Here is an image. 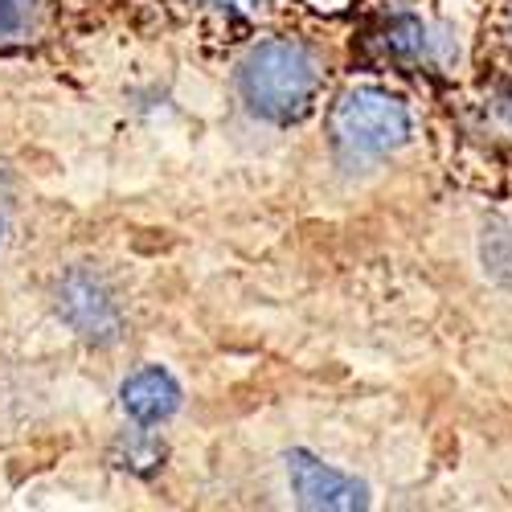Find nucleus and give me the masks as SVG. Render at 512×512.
<instances>
[{"instance_id":"5","label":"nucleus","mask_w":512,"mask_h":512,"mask_svg":"<svg viewBox=\"0 0 512 512\" xmlns=\"http://www.w3.org/2000/svg\"><path fill=\"white\" fill-rule=\"evenodd\" d=\"M181 381L168 373V369H160V365H144V369H136L132 377L119 386V406H123V414L132 418L136 426H160V422H168L177 410H181Z\"/></svg>"},{"instance_id":"6","label":"nucleus","mask_w":512,"mask_h":512,"mask_svg":"<svg viewBox=\"0 0 512 512\" xmlns=\"http://www.w3.org/2000/svg\"><path fill=\"white\" fill-rule=\"evenodd\" d=\"M115 459H119V467H127V472H136V476H152L156 467L164 463V443H160V439H152L148 431H132V435H123V439H119Z\"/></svg>"},{"instance_id":"9","label":"nucleus","mask_w":512,"mask_h":512,"mask_svg":"<svg viewBox=\"0 0 512 512\" xmlns=\"http://www.w3.org/2000/svg\"><path fill=\"white\" fill-rule=\"evenodd\" d=\"M496 111H500V115H504V119L512 123V91H504V95H500V103H496Z\"/></svg>"},{"instance_id":"2","label":"nucleus","mask_w":512,"mask_h":512,"mask_svg":"<svg viewBox=\"0 0 512 512\" xmlns=\"http://www.w3.org/2000/svg\"><path fill=\"white\" fill-rule=\"evenodd\" d=\"M328 132L345 164H373L410 140V107L381 87H353L336 99Z\"/></svg>"},{"instance_id":"4","label":"nucleus","mask_w":512,"mask_h":512,"mask_svg":"<svg viewBox=\"0 0 512 512\" xmlns=\"http://www.w3.org/2000/svg\"><path fill=\"white\" fill-rule=\"evenodd\" d=\"M283 467H287V484H291L300 508H328V512L369 508V488L357 476L336 472V467H328L324 459H316L304 447H291L283 455Z\"/></svg>"},{"instance_id":"7","label":"nucleus","mask_w":512,"mask_h":512,"mask_svg":"<svg viewBox=\"0 0 512 512\" xmlns=\"http://www.w3.org/2000/svg\"><path fill=\"white\" fill-rule=\"evenodd\" d=\"M386 50L398 54V58H418V54L426 50V29H422V21H414V17L390 21V29H386Z\"/></svg>"},{"instance_id":"1","label":"nucleus","mask_w":512,"mask_h":512,"mask_svg":"<svg viewBox=\"0 0 512 512\" xmlns=\"http://www.w3.org/2000/svg\"><path fill=\"white\" fill-rule=\"evenodd\" d=\"M234 82L250 115H259L267 123H295L312 111L324 70L316 50L304 46V41L271 37L242 54Z\"/></svg>"},{"instance_id":"8","label":"nucleus","mask_w":512,"mask_h":512,"mask_svg":"<svg viewBox=\"0 0 512 512\" xmlns=\"http://www.w3.org/2000/svg\"><path fill=\"white\" fill-rule=\"evenodd\" d=\"M37 25V0H0V41L25 37Z\"/></svg>"},{"instance_id":"10","label":"nucleus","mask_w":512,"mask_h":512,"mask_svg":"<svg viewBox=\"0 0 512 512\" xmlns=\"http://www.w3.org/2000/svg\"><path fill=\"white\" fill-rule=\"evenodd\" d=\"M0 238H5V226H0Z\"/></svg>"},{"instance_id":"3","label":"nucleus","mask_w":512,"mask_h":512,"mask_svg":"<svg viewBox=\"0 0 512 512\" xmlns=\"http://www.w3.org/2000/svg\"><path fill=\"white\" fill-rule=\"evenodd\" d=\"M54 308L70 332L95 349H111L127 324L115 287L95 267H70L54 287Z\"/></svg>"}]
</instances>
